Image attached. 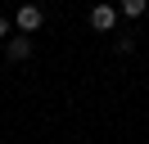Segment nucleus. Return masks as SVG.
I'll return each instance as SVG.
<instances>
[{"mask_svg": "<svg viewBox=\"0 0 149 144\" xmlns=\"http://www.w3.org/2000/svg\"><path fill=\"white\" fill-rule=\"evenodd\" d=\"M45 23V14H41V5H18V14H14V27H18V32H36V27Z\"/></svg>", "mask_w": 149, "mask_h": 144, "instance_id": "1", "label": "nucleus"}, {"mask_svg": "<svg viewBox=\"0 0 149 144\" xmlns=\"http://www.w3.org/2000/svg\"><path fill=\"white\" fill-rule=\"evenodd\" d=\"M113 23H118V5H95L91 9V27L95 32H113Z\"/></svg>", "mask_w": 149, "mask_h": 144, "instance_id": "2", "label": "nucleus"}, {"mask_svg": "<svg viewBox=\"0 0 149 144\" xmlns=\"http://www.w3.org/2000/svg\"><path fill=\"white\" fill-rule=\"evenodd\" d=\"M5 54H9V63H23V59H32V36H27V32L9 36V45H5Z\"/></svg>", "mask_w": 149, "mask_h": 144, "instance_id": "3", "label": "nucleus"}, {"mask_svg": "<svg viewBox=\"0 0 149 144\" xmlns=\"http://www.w3.org/2000/svg\"><path fill=\"white\" fill-rule=\"evenodd\" d=\"M118 9H122L127 18H140V14L149 9V0H118Z\"/></svg>", "mask_w": 149, "mask_h": 144, "instance_id": "4", "label": "nucleus"}, {"mask_svg": "<svg viewBox=\"0 0 149 144\" xmlns=\"http://www.w3.org/2000/svg\"><path fill=\"white\" fill-rule=\"evenodd\" d=\"M5 36H9V18H0V41H5Z\"/></svg>", "mask_w": 149, "mask_h": 144, "instance_id": "5", "label": "nucleus"}]
</instances>
